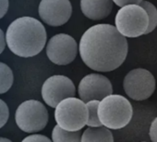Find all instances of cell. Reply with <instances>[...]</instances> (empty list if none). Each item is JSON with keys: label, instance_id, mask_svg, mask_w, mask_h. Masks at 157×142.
Segmentation results:
<instances>
[{"label": "cell", "instance_id": "obj_17", "mask_svg": "<svg viewBox=\"0 0 157 142\" xmlns=\"http://www.w3.org/2000/svg\"><path fill=\"white\" fill-rule=\"evenodd\" d=\"M139 5L141 6L148 14L149 25H148L147 31L145 33V34H148L151 33L157 26V9L151 3H150L148 1H143V0Z\"/></svg>", "mask_w": 157, "mask_h": 142}, {"label": "cell", "instance_id": "obj_15", "mask_svg": "<svg viewBox=\"0 0 157 142\" xmlns=\"http://www.w3.org/2000/svg\"><path fill=\"white\" fill-rule=\"evenodd\" d=\"M13 73L5 63L0 62V94L8 92L13 84Z\"/></svg>", "mask_w": 157, "mask_h": 142}, {"label": "cell", "instance_id": "obj_24", "mask_svg": "<svg viewBox=\"0 0 157 142\" xmlns=\"http://www.w3.org/2000/svg\"><path fill=\"white\" fill-rule=\"evenodd\" d=\"M11 140L9 138H4V137H0V142H10Z\"/></svg>", "mask_w": 157, "mask_h": 142}, {"label": "cell", "instance_id": "obj_19", "mask_svg": "<svg viewBox=\"0 0 157 142\" xmlns=\"http://www.w3.org/2000/svg\"><path fill=\"white\" fill-rule=\"evenodd\" d=\"M22 141L24 142H50L51 139H49L47 136H44V135H38V134H33L27 137H25Z\"/></svg>", "mask_w": 157, "mask_h": 142}, {"label": "cell", "instance_id": "obj_12", "mask_svg": "<svg viewBox=\"0 0 157 142\" xmlns=\"http://www.w3.org/2000/svg\"><path fill=\"white\" fill-rule=\"evenodd\" d=\"M81 10L89 19L94 21L106 18L113 10L112 0H81Z\"/></svg>", "mask_w": 157, "mask_h": 142}, {"label": "cell", "instance_id": "obj_23", "mask_svg": "<svg viewBox=\"0 0 157 142\" xmlns=\"http://www.w3.org/2000/svg\"><path fill=\"white\" fill-rule=\"evenodd\" d=\"M6 47V37L3 31L0 29V54H1Z\"/></svg>", "mask_w": 157, "mask_h": 142}, {"label": "cell", "instance_id": "obj_18", "mask_svg": "<svg viewBox=\"0 0 157 142\" xmlns=\"http://www.w3.org/2000/svg\"><path fill=\"white\" fill-rule=\"evenodd\" d=\"M10 117V111L7 103L0 99V128H2L8 122Z\"/></svg>", "mask_w": 157, "mask_h": 142}, {"label": "cell", "instance_id": "obj_7", "mask_svg": "<svg viewBox=\"0 0 157 142\" xmlns=\"http://www.w3.org/2000/svg\"><path fill=\"white\" fill-rule=\"evenodd\" d=\"M123 87L130 99L137 101L145 100L155 90V79L146 69H134L125 76Z\"/></svg>", "mask_w": 157, "mask_h": 142}, {"label": "cell", "instance_id": "obj_3", "mask_svg": "<svg viewBox=\"0 0 157 142\" xmlns=\"http://www.w3.org/2000/svg\"><path fill=\"white\" fill-rule=\"evenodd\" d=\"M132 115L133 109L130 101L121 95L110 94L99 101V120L109 129L124 128L130 123Z\"/></svg>", "mask_w": 157, "mask_h": 142}, {"label": "cell", "instance_id": "obj_11", "mask_svg": "<svg viewBox=\"0 0 157 142\" xmlns=\"http://www.w3.org/2000/svg\"><path fill=\"white\" fill-rule=\"evenodd\" d=\"M72 7L69 0H42L39 5V15L48 25L57 27L70 19Z\"/></svg>", "mask_w": 157, "mask_h": 142}, {"label": "cell", "instance_id": "obj_21", "mask_svg": "<svg viewBox=\"0 0 157 142\" xmlns=\"http://www.w3.org/2000/svg\"><path fill=\"white\" fill-rule=\"evenodd\" d=\"M112 1L118 7H123L129 4H137L139 5L142 0H112Z\"/></svg>", "mask_w": 157, "mask_h": 142}, {"label": "cell", "instance_id": "obj_13", "mask_svg": "<svg viewBox=\"0 0 157 142\" xmlns=\"http://www.w3.org/2000/svg\"><path fill=\"white\" fill-rule=\"evenodd\" d=\"M82 142H113L114 137L112 132L109 128L105 127V125L91 127L89 126L88 129L84 131L82 136H81Z\"/></svg>", "mask_w": 157, "mask_h": 142}, {"label": "cell", "instance_id": "obj_1", "mask_svg": "<svg viewBox=\"0 0 157 142\" xmlns=\"http://www.w3.org/2000/svg\"><path fill=\"white\" fill-rule=\"evenodd\" d=\"M83 62L97 72H112L117 69L128 55V41L111 24L101 23L90 27L78 45Z\"/></svg>", "mask_w": 157, "mask_h": 142}, {"label": "cell", "instance_id": "obj_22", "mask_svg": "<svg viewBox=\"0 0 157 142\" xmlns=\"http://www.w3.org/2000/svg\"><path fill=\"white\" fill-rule=\"evenodd\" d=\"M9 0H0V19H2L9 10Z\"/></svg>", "mask_w": 157, "mask_h": 142}, {"label": "cell", "instance_id": "obj_2", "mask_svg": "<svg viewBox=\"0 0 157 142\" xmlns=\"http://www.w3.org/2000/svg\"><path fill=\"white\" fill-rule=\"evenodd\" d=\"M5 37L12 53L21 58H30L44 49L47 35L40 21L33 17H21L10 23Z\"/></svg>", "mask_w": 157, "mask_h": 142}, {"label": "cell", "instance_id": "obj_5", "mask_svg": "<svg viewBox=\"0 0 157 142\" xmlns=\"http://www.w3.org/2000/svg\"><path fill=\"white\" fill-rule=\"evenodd\" d=\"M117 30L125 37H139L145 34L149 18L145 10L137 4L121 7L115 19Z\"/></svg>", "mask_w": 157, "mask_h": 142}, {"label": "cell", "instance_id": "obj_6", "mask_svg": "<svg viewBox=\"0 0 157 142\" xmlns=\"http://www.w3.org/2000/svg\"><path fill=\"white\" fill-rule=\"evenodd\" d=\"M16 124L26 133H35L43 130L48 123V112L44 105L34 99L22 102L15 113Z\"/></svg>", "mask_w": 157, "mask_h": 142}, {"label": "cell", "instance_id": "obj_10", "mask_svg": "<svg viewBox=\"0 0 157 142\" xmlns=\"http://www.w3.org/2000/svg\"><path fill=\"white\" fill-rule=\"evenodd\" d=\"M78 93L84 102L93 99L101 100L113 93V87L107 77L98 74H90L81 80Z\"/></svg>", "mask_w": 157, "mask_h": 142}, {"label": "cell", "instance_id": "obj_14", "mask_svg": "<svg viewBox=\"0 0 157 142\" xmlns=\"http://www.w3.org/2000/svg\"><path fill=\"white\" fill-rule=\"evenodd\" d=\"M81 130L67 131L61 128L58 124L54 127L52 132V140L54 142H78L81 141Z\"/></svg>", "mask_w": 157, "mask_h": 142}, {"label": "cell", "instance_id": "obj_4", "mask_svg": "<svg viewBox=\"0 0 157 142\" xmlns=\"http://www.w3.org/2000/svg\"><path fill=\"white\" fill-rule=\"evenodd\" d=\"M55 119L56 124L65 130H82L88 120L85 102L75 97L64 99L56 106Z\"/></svg>", "mask_w": 157, "mask_h": 142}, {"label": "cell", "instance_id": "obj_16", "mask_svg": "<svg viewBox=\"0 0 157 142\" xmlns=\"http://www.w3.org/2000/svg\"><path fill=\"white\" fill-rule=\"evenodd\" d=\"M100 100L93 99L86 102V107L88 110V120L86 124L91 127H96L103 125L98 117V105Z\"/></svg>", "mask_w": 157, "mask_h": 142}, {"label": "cell", "instance_id": "obj_20", "mask_svg": "<svg viewBox=\"0 0 157 142\" xmlns=\"http://www.w3.org/2000/svg\"><path fill=\"white\" fill-rule=\"evenodd\" d=\"M149 135H150V137H151V141L157 142V117L151 124Z\"/></svg>", "mask_w": 157, "mask_h": 142}, {"label": "cell", "instance_id": "obj_9", "mask_svg": "<svg viewBox=\"0 0 157 142\" xmlns=\"http://www.w3.org/2000/svg\"><path fill=\"white\" fill-rule=\"evenodd\" d=\"M75 94L73 82L65 75H53L46 79L42 87V98L52 108H56L64 99L75 97Z\"/></svg>", "mask_w": 157, "mask_h": 142}, {"label": "cell", "instance_id": "obj_8", "mask_svg": "<svg viewBox=\"0 0 157 142\" xmlns=\"http://www.w3.org/2000/svg\"><path fill=\"white\" fill-rule=\"evenodd\" d=\"M78 53V45L75 39L67 34L54 35L47 44L46 55L56 65H67L71 63Z\"/></svg>", "mask_w": 157, "mask_h": 142}]
</instances>
